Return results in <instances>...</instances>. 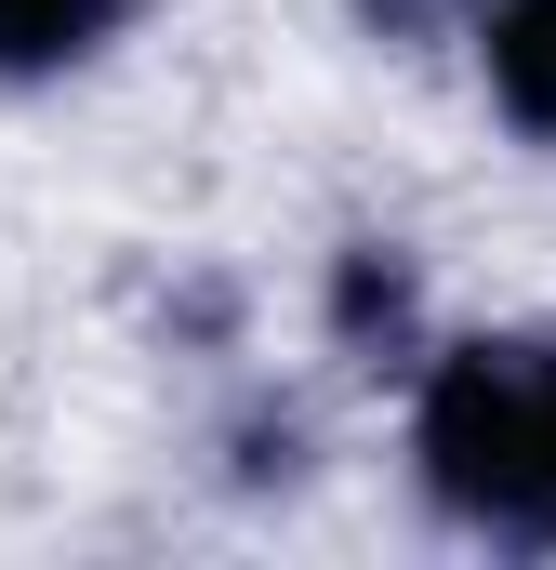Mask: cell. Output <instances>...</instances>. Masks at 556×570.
Listing matches in <instances>:
<instances>
[{
  "label": "cell",
  "mask_w": 556,
  "mask_h": 570,
  "mask_svg": "<svg viewBox=\"0 0 556 570\" xmlns=\"http://www.w3.org/2000/svg\"><path fill=\"white\" fill-rule=\"evenodd\" d=\"M424 478L450 518L556 544V345H450L424 372Z\"/></svg>",
  "instance_id": "cell-1"
},
{
  "label": "cell",
  "mask_w": 556,
  "mask_h": 570,
  "mask_svg": "<svg viewBox=\"0 0 556 570\" xmlns=\"http://www.w3.org/2000/svg\"><path fill=\"white\" fill-rule=\"evenodd\" d=\"M490 94L517 134H556V0H504L490 13Z\"/></svg>",
  "instance_id": "cell-2"
},
{
  "label": "cell",
  "mask_w": 556,
  "mask_h": 570,
  "mask_svg": "<svg viewBox=\"0 0 556 570\" xmlns=\"http://www.w3.org/2000/svg\"><path fill=\"white\" fill-rule=\"evenodd\" d=\"M133 0H0V80H40V67H80Z\"/></svg>",
  "instance_id": "cell-3"
},
{
  "label": "cell",
  "mask_w": 556,
  "mask_h": 570,
  "mask_svg": "<svg viewBox=\"0 0 556 570\" xmlns=\"http://www.w3.org/2000/svg\"><path fill=\"white\" fill-rule=\"evenodd\" d=\"M331 332H345V345H398V332H411V266H398L385 239L345 253V279H331Z\"/></svg>",
  "instance_id": "cell-4"
}]
</instances>
